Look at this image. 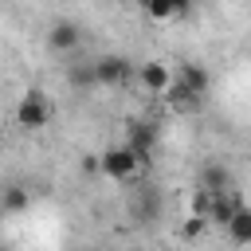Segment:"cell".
<instances>
[{"label": "cell", "mask_w": 251, "mask_h": 251, "mask_svg": "<svg viewBox=\"0 0 251 251\" xmlns=\"http://www.w3.org/2000/svg\"><path fill=\"white\" fill-rule=\"evenodd\" d=\"M227 235H231V243H239V247H251V208H235V216L227 220Z\"/></svg>", "instance_id": "9c48e42d"}, {"label": "cell", "mask_w": 251, "mask_h": 251, "mask_svg": "<svg viewBox=\"0 0 251 251\" xmlns=\"http://www.w3.org/2000/svg\"><path fill=\"white\" fill-rule=\"evenodd\" d=\"M94 75H98V86H126L133 78V67L126 55H102L94 59Z\"/></svg>", "instance_id": "3957f363"}, {"label": "cell", "mask_w": 251, "mask_h": 251, "mask_svg": "<svg viewBox=\"0 0 251 251\" xmlns=\"http://www.w3.org/2000/svg\"><path fill=\"white\" fill-rule=\"evenodd\" d=\"M235 200L227 196V192H216V196H208V208H204V216H208V224H220V227H227V220L235 216Z\"/></svg>", "instance_id": "52a82bcc"}, {"label": "cell", "mask_w": 251, "mask_h": 251, "mask_svg": "<svg viewBox=\"0 0 251 251\" xmlns=\"http://www.w3.org/2000/svg\"><path fill=\"white\" fill-rule=\"evenodd\" d=\"M141 8L153 16V20H169V16H176V8H173V0H141Z\"/></svg>", "instance_id": "4fadbf2b"}, {"label": "cell", "mask_w": 251, "mask_h": 251, "mask_svg": "<svg viewBox=\"0 0 251 251\" xmlns=\"http://www.w3.org/2000/svg\"><path fill=\"white\" fill-rule=\"evenodd\" d=\"M137 153L129 149V145H114V149H106L102 153V173L110 176V180H118V184H126L133 173H137Z\"/></svg>", "instance_id": "7a4b0ae2"}, {"label": "cell", "mask_w": 251, "mask_h": 251, "mask_svg": "<svg viewBox=\"0 0 251 251\" xmlns=\"http://www.w3.org/2000/svg\"><path fill=\"white\" fill-rule=\"evenodd\" d=\"M0 208H4L8 216H20V212H27V208H31V192H27L24 184H8V188H4V196H0Z\"/></svg>", "instance_id": "30bf717a"}, {"label": "cell", "mask_w": 251, "mask_h": 251, "mask_svg": "<svg viewBox=\"0 0 251 251\" xmlns=\"http://www.w3.org/2000/svg\"><path fill=\"white\" fill-rule=\"evenodd\" d=\"M204 224H208V216H204V212H196V216H192V220L180 227V231H184V239H196V235L204 231Z\"/></svg>", "instance_id": "5bb4252c"}, {"label": "cell", "mask_w": 251, "mask_h": 251, "mask_svg": "<svg viewBox=\"0 0 251 251\" xmlns=\"http://www.w3.org/2000/svg\"><path fill=\"white\" fill-rule=\"evenodd\" d=\"M78 39H82V35H78V24H71V20H59V24H51V31H47V47L59 51V55L75 51Z\"/></svg>", "instance_id": "5b68a950"}, {"label": "cell", "mask_w": 251, "mask_h": 251, "mask_svg": "<svg viewBox=\"0 0 251 251\" xmlns=\"http://www.w3.org/2000/svg\"><path fill=\"white\" fill-rule=\"evenodd\" d=\"M67 78H71V86H78V90H90V86H98V75H94V59H90V63H71Z\"/></svg>", "instance_id": "8fae6325"}, {"label": "cell", "mask_w": 251, "mask_h": 251, "mask_svg": "<svg viewBox=\"0 0 251 251\" xmlns=\"http://www.w3.org/2000/svg\"><path fill=\"white\" fill-rule=\"evenodd\" d=\"M133 4H141V0H133Z\"/></svg>", "instance_id": "ac0fdd59"}, {"label": "cell", "mask_w": 251, "mask_h": 251, "mask_svg": "<svg viewBox=\"0 0 251 251\" xmlns=\"http://www.w3.org/2000/svg\"><path fill=\"white\" fill-rule=\"evenodd\" d=\"M188 4H192V0H173V8H176V12H184Z\"/></svg>", "instance_id": "2e32d148"}, {"label": "cell", "mask_w": 251, "mask_h": 251, "mask_svg": "<svg viewBox=\"0 0 251 251\" xmlns=\"http://www.w3.org/2000/svg\"><path fill=\"white\" fill-rule=\"evenodd\" d=\"M0 251H8V247H4V243H0Z\"/></svg>", "instance_id": "e0dca14e"}, {"label": "cell", "mask_w": 251, "mask_h": 251, "mask_svg": "<svg viewBox=\"0 0 251 251\" xmlns=\"http://www.w3.org/2000/svg\"><path fill=\"white\" fill-rule=\"evenodd\" d=\"M51 122V102H47V94L43 90H27L24 98H20V106H16V126H24V129H43Z\"/></svg>", "instance_id": "6da1fadb"}, {"label": "cell", "mask_w": 251, "mask_h": 251, "mask_svg": "<svg viewBox=\"0 0 251 251\" xmlns=\"http://www.w3.org/2000/svg\"><path fill=\"white\" fill-rule=\"evenodd\" d=\"M227 184H231V176H227V169H220V165H208L204 169V192L208 196H216V192H227Z\"/></svg>", "instance_id": "7c38bea8"}, {"label": "cell", "mask_w": 251, "mask_h": 251, "mask_svg": "<svg viewBox=\"0 0 251 251\" xmlns=\"http://www.w3.org/2000/svg\"><path fill=\"white\" fill-rule=\"evenodd\" d=\"M82 173H86V176L102 173V153H98V157H94V153H86V157H82Z\"/></svg>", "instance_id": "9a60e30c"}, {"label": "cell", "mask_w": 251, "mask_h": 251, "mask_svg": "<svg viewBox=\"0 0 251 251\" xmlns=\"http://www.w3.org/2000/svg\"><path fill=\"white\" fill-rule=\"evenodd\" d=\"M176 82H180L184 90H192V94H200V98H204L212 78H208V71H204L200 63H184V67H180V75H176Z\"/></svg>", "instance_id": "ba28073f"}, {"label": "cell", "mask_w": 251, "mask_h": 251, "mask_svg": "<svg viewBox=\"0 0 251 251\" xmlns=\"http://www.w3.org/2000/svg\"><path fill=\"white\" fill-rule=\"evenodd\" d=\"M126 145H129V149L137 153V161L145 165V161H149V153H153V145H157V126H153V122H133V126H129Z\"/></svg>", "instance_id": "277c9868"}, {"label": "cell", "mask_w": 251, "mask_h": 251, "mask_svg": "<svg viewBox=\"0 0 251 251\" xmlns=\"http://www.w3.org/2000/svg\"><path fill=\"white\" fill-rule=\"evenodd\" d=\"M137 78H141V86L149 90V94H165L169 90V67L165 63H141V71H137Z\"/></svg>", "instance_id": "8992f818"}]
</instances>
